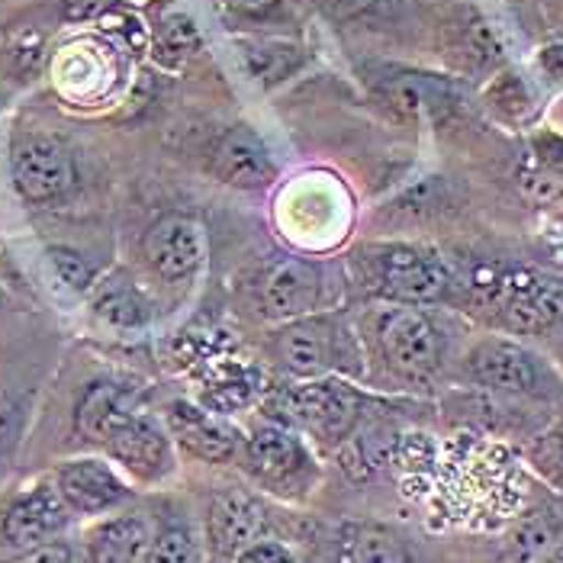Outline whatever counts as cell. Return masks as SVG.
Segmentation results:
<instances>
[{
    "label": "cell",
    "mask_w": 563,
    "mask_h": 563,
    "mask_svg": "<svg viewBox=\"0 0 563 563\" xmlns=\"http://www.w3.org/2000/svg\"><path fill=\"white\" fill-rule=\"evenodd\" d=\"M280 409L287 412V419L294 426L312 432L316 438L339 441L357 422L361 396L351 390V387H345V384L316 380V384H306V387H297V390L287 393L284 402H280Z\"/></svg>",
    "instance_id": "1"
},
{
    "label": "cell",
    "mask_w": 563,
    "mask_h": 563,
    "mask_svg": "<svg viewBox=\"0 0 563 563\" xmlns=\"http://www.w3.org/2000/svg\"><path fill=\"white\" fill-rule=\"evenodd\" d=\"M75 158L58 139L30 135L13 148V184L30 203L58 200L75 187Z\"/></svg>",
    "instance_id": "2"
},
{
    "label": "cell",
    "mask_w": 563,
    "mask_h": 563,
    "mask_svg": "<svg viewBox=\"0 0 563 563\" xmlns=\"http://www.w3.org/2000/svg\"><path fill=\"white\" fill-rule=\"evenodd\" d=\"M377 339H380L387 361L406 377H426L441 361L438 329L419 309H390L380 319Z\"/></svg>",
    "instance_id": "3"
},
{
    "label": "cell",
    "mask_w": 563,
    "mask_h": 563,
    "mask_svg": "<svg viewBox=\"0 0 563 563\" xmlns=\"http://www.w3.org/2000/svg\"><path fill=\"white\" fill-rule=\"evenodd\" d=\"M249 467L258 483L277 493H303L312 479V461L303 444L271 426L249 438Z\"/></svg>",
    "instance_id": "4"
},
{
    "label": "cell",
    "mask_w": 563,
    "mask_h": 563,
    "mask_svg": "<svg viewBox=\"0 0 563 563\" xmlns=\"http://www.w3.org/2000/svg\"><path fill=\"white\" fill-rule=\"evenodd\" d=\"M322 297V274L303 258L274 261L258 280V306L267 319H303Z\"/></svg>",
    "instance_id": "5"
},
{
    "label": "cell",
    "mask_w": 563,
    "mask_h": 563,
    "mask_svg": "<svg viewBox=\"0 0 563 563\" xmlns=\"http://www.w3.org/2000/svg\"><path fill=\"white\" fill-rule=\"evenodd\" d=\"M142 255L165 280L190 277L207 255L203 225L190 217H162L145 232Z\"/></svg>",
    "instance_id": "6"
},
{
    "label": "cell",
    "mask_w": 563,
    "mask_h": 563,
    "mask_svg": "<svg viewBox=\"0 0 563 563\" xmlns=\"http://www.w3.org/2000/svg\"><path fill=\"white\" fill-rule=\"evenodd\" d=\"M444 264L419 249H387L380 258V294L396 303H434L448 290Z\"/></svg>",
    "instance_id": "7"
},
{
    "label": "cell",
    "mask_w": 563,
    "mask_h": 563,
    "mask_svg": "<svg viewBox=\"0 0 563 563\" xmlns=\"http://www.w3.org/2000/svg\"><path fill=\"white\" fill-rule=\"evenodd\" d=\"M55 489L65 499V506L78 516H100L110 512L113 506H120L130 489L120 479V474L93 457H81V461H68L58 467L55 474Z\"/></svg>",
    "instance_id": "8"
},
{
    "label": "cell",
    "mask_w": 563,
    "mask_h": 563,
    "mask_svg": "<svg viewBox=\"0 0 563 563\" xmlns=\"http://www.w3.org/2000/svg\"><path fill=\"white\" fill-rule=\"evenodd\" d=\"M210 172L222 184L239 190H261L274 180V162L255 132L249 126H232L219 135L210 155Z\"/></svg>",
    "instance_id": "9"
},
{
    "label": "cell",
    "mask_w": 563,
    "mask_h": 563,
    "mask_svg": "<svg viewBox=\"0 0 563 563\" xmlns=\"http://www.w3.org/2000/svg\"><path fill=\"white\" fill-rule=\"evenodd\" d=\"M277 354L294 377H322L339 364V335L332 319H297L277 335Z\"/></svg>",
    "instance_id": "10"
},
{
    "label": "cell",
    "mask_w": 563,
    "mask_h": 563,
    "mask_svg": "<svg viewBox=\"0 0 563 563\" xmlns=\"http://www.w3.org/2000/svg\"><path fill=\"white\" fill-rule=\"evenodd\" d=\"M71 519V509L58 496L55 486H36L23 493L3 516V538L13 548H36L55 538Z\"/></svg>",
    "instance_id": "11"
},
{
    "label": "cell",
    "mask_w": 563,
    "mask_h": 563,
    "mask_svg": "<svg viewBox=\"0 0 563 563\" xmlns=\"http://www.w3.org/2000/svg\"><path fill=\"white\" fill-rule=\"evenodd\" d=\"M267 525L264 516V506L252 493L245 489H225L219 493L210 506V521H207V531H210V544L217 554H239L245 551L249 544L258 541V534Z\"/></svg>",
    "instance_id": "12"
},
{
    "label": "cell",
    "mask_w": 563,
    "mask_h": 563,
    "mask_svg": "<svg viewBox=\"0 0 563 563\" xmlns=\"http://www.w3.org/2000/svg\"><path fill=\"white\" fill-rule=\"evenodd\" d=\"M107 454L123 464L139 479H158L172 471V441L155 422L132 416L123 429H117L113 438L103 444Z\"/></svg>",
    "instance_id": "13"
},
{
    "label": "cell",
    "mask_w": 563,
    "mask_h": 563,
    "mask_svg": "<svg viewBox=\"0 0 563 563\" xmlns=\"http://www.w3.org/2000/svg\"><path fill=\"white\" fill-rule=\"evenodd\" d=\"M471 377L499 393H531L538 387V364L516 342L489 339L471 354Z\"/></svg>",
    "instance_id": "14"
},
{
    "label": "cell",
    "mask_w": 563,
    "mask_h": 563,
    "mask_svg": "<svg viewBox=\"0 0 563 563\" xmlns=\"http://www.w3.org/2000/svg\"><path fill=\"white\" fill-rule=\"evenodd\" d=\"M506 322L516 332H541L563 322V287L551 280H538V277L509 284Z\"/></svg>",
    "instance_id": "15"
},
{
    "label": "cell",
    "mask_w": 563,
    "mask_h": 563,
    "mask_svg": "<svg viewBox=\"0 0 563 563\" xmlns=\"http://www.w3.org/2000/svg\"><path fill=\"white\" fill-rule=\"evenodd\" d=\"M132 416H135V409H132L130 390H123L117 384H93L85 393V399L78 402L75 426H78V434L85 441L107 444L113 432L123 429Z\"/></svg>",
    "instance_id": "16"
},
{
    "label": "cell",
    "mask_w": 563,
    "mask_h": 563,
    "mask_svg": "<svg viewBox=\"0 0 563 563\" xmlns=\"http://www.w3.org/2000/svg\"><path fill=\"white\" fill-rule=\"evenodd\" d=\"M174 432L180 444L200 461H229L239 448V432L219 419L200 416L187 406L174 409Z\"/></svg>",
    "instance_id": "17"
},
{
    "label": "cell",
    "mask_w": 563,
    "mask_h": 563,
    "mask_svg": "<svg viewBox=\"0 0 563 563\" xmlns=\"http://www.w3.org/2000/svg\"><path fill=\"white\" fill-rule=\"evenodd\" d=\"M148 541V525L135 516L103 521L90 534V563H145Z\"/></svg>",
    "instance_id": "18"
},
{
    "label": "cell",
    "mask_w": 563,
    "mask_h": 563,
    "mask_svg": "<svg viewBox=\"0 0 563 563\" xmlns=\"http://www.w3.org/2000/svg\"><path fill=\"white\" fill-rule=\"evenodd\" d=\"M342 563H409V551L390 528H354L345 541Z\"/></svg>",
    "instance_id": "19"
},
{
    "label": "cell",
    "mask_w": 563,
    "mask_h": 563,
    "mask_svg": "<svg viewBox=\"0 0 563 563\" xmlns=\"http://www.w3.org/2000/svg\"><path fill=\"white\" fill-rule=\"evenodd\" d=\"M245 62L261 85L271 87L290 78L303 65V55L297 45L287 43H249L245 45Z\"/></svg>",
    "instance_id": "20"
},
{
    "label": "cell",
    "mask_w": 563,
    "mask_h": 563,
    "mask_svg": "<svg viewBox=\"0 0 563 563\" xmlns=\"http://www.w3.org/2000/svg\"><path fill=\"white\" fill-rule=\"evenodd\" d=\"M145 563H200V548L184 525H168L148 541Z\"/></svg>",
    "instance_id": "21"
},
{
    "label": "cell",
    "mask_w": 563,
    "mask_h": 563,
    "mask_svg": "<svg viewBox=\"0 0 563 563\" xmlns=\"http://www.w3.org/2000/svg\"><path fill=\"white\" fill-rule=\"evenodd\" d=\"M97 309H100V316H107L117 325H139L145 319V306H142L139 294L132 290L130 284L103 287L100 297H97Z\"/></svg>",
    "instance_id": "22"
},
{
    "label": "cell",
    "mask_w": 563,
    "mask_h": 563,
    "mask_svg": "<svg viewBox=\"0 0 563 563\" xmlns=\"http://www.w3.org/2000/svg\"><path fill=\"white\" fill-rule=\"evenodd\" d=\"M551 538H554V531H551V525L544 519L521 525L519 531H516V538L506 548L503 563H534L551 548Z\"/></svg>",
    "instance_id": "23"
},
{
    "label": "cell",
    "mask_w": 563,
    "mask_h": 563,
    "mask_svg": "<svg viewBox=\"0 0 563 563\" xmlns=\"http://www.w3.org/2000/svg\"><path fill=\"white\" fill-rule=\"evenodd\" d=\"M521 190L534 207L544 210H561L563 213V174L534 172L521 177Z\"/></svg>",
    "instance_id": "24"
},
{
    "label": "cell",
    "mask_w": 563,
    "mask_h": 563,
    "mask_svg": "<svg viewBox=\"0 0 563 563\" xmlns=\"http://www.w3.org/2000/svg\"><path fill=\"white\" fill-rule=\"evenodd\" d=\"M48 258H52V267L58 271V277L75 287V290H87L93 284V267L87 264V258H81L78 252L71 249H48Z\"/></svg>",
    "instance_id": "25"
},
{
    "label": "cell",
    "mask_w": 563,
    "mask_h": 563,
    "mask_svg": "<svg viewBox=\"0 0 563 563\" xmlns=\"http://www.w3.org/2000/svg\"><path fill=\"white\" fill-rule=\"evenodd\" d=\"M158 45L162 48H174V52H190V48L200 45V33H197L190 16L174 13L172 20H165L162 30H158Z\"/></svg>",
    "instance_id": "26"
},
{
    "label": "cell",
    "mask_w": 563,
    "mask_h": 563,
    "mask_svg": "<svg viewBox=\"0 0 563 563\" xmlns=\"http://www.w3.org/2000/svg\"><path fill=\"white\" fill-rule=\"evenodd\" d=\"M235 563H294V558L277 541H255L245 551H239V561Z\"/></svg>",
    "instance_id": "27"
},
{
    "label": "cell",
    "mask_w": 563,
    "mask_h": 563,
    "mask_svg": "<svg viewBox=\"0 0 563 563\" xmlns=\"http://www.w3.org/2000/svg\"><path fill=\"white\" fill-rule=\"evenodd\" d=\"M10 563H71V548L62 541H45L36 548H26L16 561Z\"/></svg>",
    "instance_id": "28"
},
{
    "label": "cell",
    "mask_w": 563,
    "mask_h": 563,
    "mask_svg": "<svg viewBox=\"0 0 563 563\" xmlns=\"http://www.w3.org/2000/svg\"><path fill=\"white\" fill-rule=\"evenodd\" d=\"M110 7H113V0H62V13L68 20H93Z\"/></svg>",
    "instance_id": "29"
},
{
    "label": "cell",
    "mask_w": 563,
    "mask_h": 563,
    "mask_svg": "<svg viewBox=\"0 0 563 563\" xmlns=\"http://www.w3.org/2000/svg\"><path fill=\"white\" fill-rule=\"evenodd\" d=\"M225 3L242 16H271L280 7V0H225Z\"/></svg>",
    "instance_id": "30"
},
{
    "label": "cell",
    "mask_w": 563,
    "mask_h": 563,
    "mask_svg": "<svg viewBox=\"0 0 563 563\" xmlns=\"http://www.w3.org/2000/svg\"><path fill=\"white\" fill-rule=\"evenodd\" d=\"M538 62H541V68H544L551 78L563 81V43L544 45V48H541V55H538Z\"/></svg>",
    "instance_id": "31"
},
{
    "label": "cell",
    "mask_w": 563,
    "mask_h": 563,
    "mask_svg": "<svg viewBox=\"0 0 563 563\" xmlns=\"http://www.w3.org/2000/svg\"><path fill=\"white\" fill-rule=\"evenodd\" d=\"M390 0H332V7L342 13V16H361V13H374L380 7H387Z\"/></svg>",
    "instance_id": "32"
},
{
    "label": "cell",
    "mask_w": 563,
    "mask_h": 563,
    "mask_svg": "<svg viewBox=\"0 0 563 563\" xmlns=\"http://www.w3.org/2000/svg\"><path fill=\"white\" fill-rule=\"evenodd\" d=\"M558 454H561V467H563V434H561V444H558Z\"/></svg>",
    "instance_id": "33"
}]
</instances>
